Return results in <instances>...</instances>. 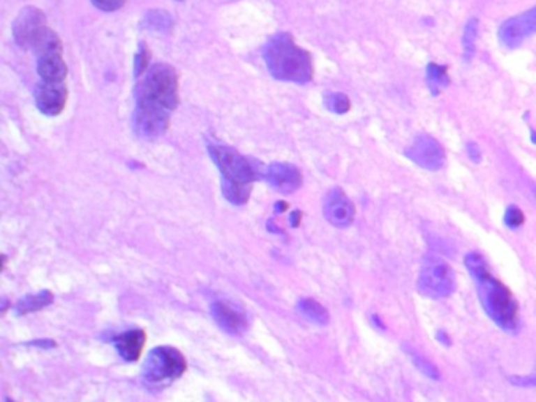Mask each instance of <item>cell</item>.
Instances as JSON below:
<instances>
[{"instance_id":"cell-1","label":"cell","mask_w":536,"mask_h":402,"mask_svg":"<svg viewBox=\"0 0 536 402\" xmlns=\"http://www.w3.org/2000/svg\"><path fill=\"white\" fill-rule=\"evenodd\" d=\"M178 73L167 63H154L135 87L134 131L145 140L164 135L170 126L172 112L179 103Z\"/></svg>"},{"instance_id":"cell-2","label":"cell","mask_w":536,"mask_h":402,"mask_svg":"<svg viewBox=\"0 0 536 402\" xmlns=\"http://www.w3.org/2000/svg\"><path fill=\"white\" fill-rule=\"evenodd\" d=\"M464 266L477 283V291L483 310L492 322L508 333L519 330V306L509 289L491 274L484 256L469 251L464 256Z\"/></svg>"},{"instance_id":"cell-3","label":"cell","mask_w":536,"mask_h":402,"mask_svg":"<svg viewBox=\"0 0 536 402\" xmlns=\"http://www.w3.org/2000/svg\"><path fill=\"white\" fill-rule=\"evenodd\" d=\"M208 153L222 174L223 197L232 204H246L252 193V182L260 176L258 163L219 143H209Z\"/></svg>"},{"instance_id":"cell-4","label":"cell","mask_w":536,"mask_h":402,"mask_svg":"<svg viewBox=\"0 0 536 402\" xmlns=\"http://www.w3.org/2000/svg\"><path fill=\"white\" fill-rule=\"evenodd\" d=\"M272 77L292 84H308L313 77V61L307 50L299 47L290 34H277L263 50Z\"/></svg>"},{"instance_id":"cell-5","label":"cell","mask_w":536,"mask_h":402,"mask_svg":"<svg viewBox=\"0 0 536 402\" xmlns=\"http://www.w3.org/2000/svg\"><path fill=\"white\" fill-rule=\"evenodd\" d=\"M186 369L188 362L181 352L170 345H159L148 354L142 377L148 388L159 389L179 379Z\"/></svg>"},{"instance_id":"cell-6","label":"cell","mask_w":536,"mask_h":402,"mask_svg":"<svg viewBox=\"0 0 536 402\" xmlns=\"http://www.w3.org/2000/svg\"><path fill=\"white\" fill-rule=\"evenodd\" d=\"M417 288L420 294L429 299H444L456 289V275L447 261L439 256L426 255L422 261Z\"/></svg>"},{"instance_id":"cell-7","label":"cell","mask_w":536,"mask_h":402,"mask_svg":"<svg viewBox=\"0 0 536 402\" xmlns=\"http://www.w3.org/2000/svg\"><path fill=\"white\" fill-rule=\"evenodd\" d=\"M51 34L46 15L35 6L22 8L13 22V38L17 46L24 49H40Z\"/></svg>"},{"instance_id":"cell-8","label":"cell","mask_w":536,"mask_h":402,"mask_svg":"<svg viewBox=\"0 0 536 402\" xmlns=\"http://www.w3.org/2000/svg\"><path fill=\"white\" fill-rule=\"evenodd\" d=\"M40 57L36 63V73L45 84H65L66 80V63L61 55V43L59 36L51 34L46 43L38 49Z\"/></svg>"},{"instance_id":"cell-9","label":"cell","mask_w":536,"mask_h":402,"mask_svg":"<svg viewBox=\"0 0 536 402\" xmlns=\"http://www.w3.org/2000/svg\"><path fill=\"white\" fill-rule=\"evenodd\" d=\"M406 157L429 172H438L444 168L447 162V154L442 144L431 135H419L414 143L406 149Z\"/></svg>"},{"instance_id":"cell-10","label":"cell","mask_w":536,"mask_h":402,"mask_svg":"<svg viewBox=\"0 0 536 402\" xmlns=\"http://www.w3.org/2000/svg\"><path fill=\"white\" fill-rule=\"evenodd\" d=\"M532 35H536V6L522 15L507 19L498 27V41L507 49L519 47Z\"/></svg>"},{"instance_id":"cell-11","label":"cell","mask_w":536,"mask_h":402,"mask_svg":"<svg viewBox=\"0 0 536 402\" xmlns=\"http://www.w3.org/2000/svg\"><path fill=\"white\" fill-rule=\"evenodd\" d=\"M324 217L330 225L336 228H348L351 226L355 217V207L348 195L340 187H335L324 198L322 204Z\"/></svg>"},{"instance_id":"cell-12","label":"cell","mask_w":536,"mask_h":402,"mask_svg":"<svg viewBox=\"0 0 536 402\" xmlns=\"http://www.w3.org/2000/svg\"><path fill=\"white\" fill-rule=\"evenodd\" d=\"M68 90L66 84H41L36 87L35 104L46 117H57L66 107Z\"/></svg>"},{"instance_id":"cell-13","label":"cell","mask_w":536,"mask_h":402,"mask_svg":"<svg viewBox=\"0 0 536 402\" xmlns=\"http://www.w3.org/2000/svg\"><path fill=\"white\" fill-rule=\"evenodd\" d=\"M267 184L276 188L277 192L292 193L302 186V173L299 168L285 162H274L265 172Z\"/></svg>"},{"instance_id":"cell-14","label":"cell","mask_w":536,"mask_h":402,"mask_svg":"<svg viewBox=\"0 0 536 402\" xmlns=\"http://www.w3.org/2000/svg\"><path fill=\"white\" fill-rule=\"evenodd\" d=\"M211 313H213V318L217 325H219L223 332L230 333V335L241 336L244 335L248 329V320L246 314L239 311L238 308H234L233 305L225 304V302H214V304L211 305Z\"/></svg>"},{"instance_id":"cell-15","label":"cell","mask_w":536,"mask_h":402,"mask_svg":"<svg viewBox=\"0 0 536 402\" xmlns=\"http://www.w3.org/2000/svg\"><path fill=\"white\" fill-rule=\"evenodd\" d=\"M147 335L140 329L128 330L114 339V344L123 360L134 363L140 358L142 350L145 348Z\"/></svg>"},{"instance_id":"cell-16","label":"cell","mask_w":536,"mask_h":402,"mask_svg":"<svg viewBox=\"0 0 536 402\" xmlns=\"http://www.w3.org/2000/svg\"><path fill=\"white\" fill-rule=\"evenodd\" d=\"M173 17L165 10H149L142 19V29L158 31V34H168L173 29Z\"/></svg>"},{"instance_id":"cell-17","label":"cell","mask_w":536,"mask_h":402,"mask_svg":"<svg viewBox=\"0 0 536 402\" xmlns=\"http://www.w3.org/2000/svg\"><path fill=\"white\" fill-rule=\"evenodd\" d=\"M54 300V294L51 291H41L38 294H32V295H26L17 300V304L15 305V310L17 314H29V313H35L40 311L43 308H46L47 305H51Z\"/></svg>"},{"instance_id":"cell-18","label":"cell","mask_w":536,"mask_h":402,"mask_svg":"<svg viewBox=\"0 0 536 402\" xmlns=\"http://www.w3.org/2000/svg\"><path fill=\"white\" fill-rule=\"evenodd\" d=\"M297 310L305 319L316 325H327L329 324V311L324 308L320 302L315 299H302L299 300Z\"/></svg>"},{"instance_id":"cell-19","label":"cell","mask_w":536,"mask_h":402,"mask_svg":"<svg viewBox=\"0 0 536 402\" xmlns=\"http://www.w3.org/2000/svg\"><path fill=\"white\" fill-rule=\"evenodd\" d=\"M426 80L428 87L433 94H439L442 88L448 87L450 79H448V68L439 63H429L426 66Z\"/></svg>"},{"instance_id":"cell-20","label":"cell","mask_w":536,"mask_h":402,"mask_svg":"<svg viewBox=\"0 0 536 402\" xmlns=\"http://www.w3.org/2000/svg\"><path fill=\"white\" fill-rule=\"evenodd\" d=\"M403 348H404V350H406V354L410 357V360H412V363L415 364V368L419 369L420 373H423L426 377H429V379H433V380H439L440 379V371H439V368L436 366V364L431 360H428L425 355H422L419 350H415L412 348V345L404 344Z\"/></svg>"},{"instance_id":"cell-21","label":"cell","mask_w":536,"mask_h":402,"mask_svg":"<svg viewBox=\"0 0 536 402\" xmlns=\"http://www.w3.org/2000/svg\"><path fill=\"white\" fill-rule=\"evenodd\" d=\"M478 27H479V21L477 17H472L469 22H467L464 34H463V49H464V59L466 61H470L472 57L475 55V49H477V38H478Z\"/></svg>"},{"instance_id":"cell-22","label":"cell","mask_w":536,"mask_h":402,"mask_svg":"<svg viewBox=\"0 0 536 402\" xmlns=\"http://www.w3.org/2000/svg\"><path fill=\"white\" fill-rule=\"evenodd\" d=\"M324 104H326L327 109L336 113V115H345V113L349 112L351 109V100L346 96L345 93H329L324 98Z\"/></svg>"},{"instance_id":"cell-23","label":"cell","mask_w":536,"mask_h":402,"mask_svg":"<svg viewBox=\"0 0 536 402\" xmlns=\"http://www.w3.org/2000/svg\"><path fill=\"white\" fill-rule=\"evenodd\" d=\"M148 68H149L148 46L145 43H140L139 47H137V54L134 60V75L135 77H142V75L147 73Z\"/></svg>"},{"instance_id":"cell-24","label":"cell","mask_w":536,"mask_h":402,"mask_svg":"<svg viewBox=\"0 0 536 402\" xmlns=\"http://www.w3.org/2000/svg\"><path fill=\"white\" fill-rule=\"evenodd\" d=\"M503 222H505V225L508 226V228L517 230V228H521L523 222H526V216H523L522 209H519V207L514 206V204H511L507 207V211H505Z\"/></svg>"},{"instance_id":"cell-25","label":"cell","mask_w":536,"mask_h":402,"mask_svg":"<svg viewBox=\"0 0 536 402\" xmlns=\"http://www.w3.org/2000/svg\"><path fill=\"white\" fill-rule=\"evenodd\" d=\"M91 3L101 11H117L124 5V0H91Z\"/></svg>"},{"instance_id":"cell-26","label":"cell","mask_w":536,"mask_h":402,"mask_svg":"<svg viewBox=\"0 0 536 402\" xmlns=\"http://www.w3.org/2000/svg\"><path fill=\"white\" fill-rule=\"evenodd\" d=\"M466 149H467V156H469V159L473 162V163H479L483 159V154H482V149H479L478 143L475 142H469L466 144Z\"/></svg>"},{"instance_id":"cell-27","label":"cell","mask_w":536,"mask_h":402,"mask_svg":"<svg viewBox=\"0 0 536 402\" xmlns=\"http://www.w3.org/2000/svg\"><path fill=\"white\" fill-rule=\"evenodd\" d=\"M516 385H523V387H530V385H536V379L535 377H522V379H517V377H511Z\"/></svg>"},{"instance_id":"cell-28","label":"cell","mask_w":536,"mask_h":402,"mask_svg":"<svg viewBox=\"0 0 536 402\" xmlns=\"http://www.w3.org/2000/svg\"><path fill=\"white\" fill-rule=\"evenodd\" d=\"M436 338H438V341L442 343L444 345H452V339H450V336H448L444 330L436 332Z\"/></svg>"},{"instance_id":"cell-29","label":"cell","mask_w":536,"mask_h":402,"mask_svg":"<svg viewBox=\"0 0 536 402\" xmlns=\"http://www.w3.org/2000/svg\"><path fill=\"white\" fill-rule=\"evenodd\" d=\"M32 344L38 345V348H46V349L55 348V343L52 341V339H38V341H34Z\"/></svg>"},{"instance_id":"cell-30","label":"cell","mask_w":536,"mask_h":402,"mask_svg":"<svg viewBox=\"0 0 536 402\" xmlns=\"http://www.w3.org/2000/svg\"><path fill=\"white\" fill-rule=\"evenodd\" d=\"M301 217H302V214L299 212V211L292 212V214H291V225H292V226H297V225H299V220H301Z\"/></svg>"},{"instance_id":"cell-31","label":"cell","mask_w":536,"mask_h":402,"mask_svg":"<svg viewBox=\"0 0 536 402\" xmlns=\"http://www.w3.org/2000/svg\"><path fill=\"white\" fill-rule=\"evenodd\" d=\"M532 142L536 143V132H533V131H532Z\"/></svg>"},{"instance_id":"cell-32","label":"cell","mask_w":536,"mask_h":402,"mask_svg":"<svg viewBox=\"0 0 536 402\" xmlns=\"http://www.w3.org/2000/svg\"><path fill=\"white\" fill-rule=\"evenodd\" d=\"M7 402H15V401H11L10 398H7Z\"/></svg>"},{"instance_id":"cell-33","label":"cell","mask_w":536,"mask_h":402,"mask_svg":"<svg viewBox=\"0 0 536 402\" xmlns=\"http://www.w3.org/2000/svg\"><path fill=\"white\" fill-rule=\"evenodd\" d=\"M179 2H181V0H179Z\"/></svg>"}]
</instances>
